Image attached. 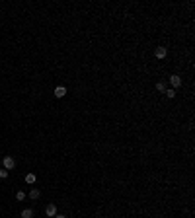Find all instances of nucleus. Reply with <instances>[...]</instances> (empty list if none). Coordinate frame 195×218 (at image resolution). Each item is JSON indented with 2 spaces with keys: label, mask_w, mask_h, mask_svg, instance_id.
<instances>
[{
  "label": "nucleus",
  "mask_w": 195,
  "mask_h": 218,
  "mask_svg": "<svg viewBox=\"0 0 195 218\" xmlns=\"http://www.w3.org/2000/svg\"><path fill=\"white\" fill-rule=\"evenodd\" d=\"M2 166H4V170H14V168H16V160H14L12 156H4L2 158Z\"/></svg>",
  "instance_id": "f257e3e1"
},
{
  "label": "nucleus",
  "mask_w": 195,
  "mask_h": 218,
  "mask_svg": "<svg viewBox=\"0 0 195 218\" xmlns=\"http://www.w3.org/2000/svg\"><path fill=\"white\" fill-rule=\"evenodd\" d=\"M166 55H168V49H166V47H156V51H154L156 59H164Z\"/></svg>",
  "instance_id": "f03ea898"
},
{
  "label": "nucleus",
  "mask_w": 195,
  "mask_h": 218,
  "mask_svg": "<svg viewBox=\"0 0 195 218\" xmlns=\"http://www.w3.org/2000/svg\"><path fill=\"white\" fill-rule=\"evenodd\" d=\"M170 84L174 86V88H179V86H182V78H179L178 74H172L170 76Z\"/></svg>",
  "instance_id": "7ed1b4c3"
},
{
  "label": "nucleus",
  "mask_w": 195,
  "mask_h": 218,
  "mask_svg": "<svg viewBox=\"0 0 195 218\" xmlns=\"http://www.w3.org/2000/svg\"><path fill=\"white\" fill-rule=\"evenodd\" d=\"M67 96V88L64 86H57L55 88V98H64Z\"/></svg>",
  "instance_id": "20e7f679"
},
{
  "label": "nucleus",
  "mask_w": 195,
  "mask_h": 218,
  "mask_svg": "<svg viewBox=\"0 0 195 218\" xmlns=\"http://www.w3.org/2000/svg\"><path fill=\"white\" fill-rule=\"evenodd\" d=\"M45 214L53 218V216L57 214V205H53V202H51V205H47V208H45Z\"/></svg>",
  "instance_id": "39448f33"
},
{
  "label": "nucleus",
  "mask_w": 195,
  "mask_h": 218,
  "mask_svg": "<svg viewBox=\"0 0 195 218\" xmlns=\"http://www.w3.org/2000/svg\"><path fill=\"white\" fill-rule=\"evenodd\" d=\"M35 212H33V208H24L21 210V218H33Z\"/></svg>",
  "instance_id": "423d86ee"
},
{
  "label": "nucleus",
  "mask_w": 195,
  "mask_h": 218,
  "mask_svg": "<svg viewBox=\"0 0 195 218\" xmlns=\"http://www.w3.org/2000/svg\"><path fill=\"white\" fill-rule=\"evenodd\" d=\"M156 90L160 93H166V90H168V86H166V82H156Z\"/></svg>",
  "instance_id": "0eeeda50"
},
{
  "label": "nucleus",
  "mask_w": 195,
  "mask_h": 218,
  "mask_svg": "<svg viewBox=\"0 0 195 218\" xmlns=\"http://www.w3.org/2000/svg\"><path fill=\"white\" fill-rule=\"evenodd\" d=\"M35 179H37V177H35V173H26V183L33 185V183H35Z\"/></svg>",
  "instance_id": "6e6552de"
},
{
  "label": "nucleus",
  "mask_w": 195,
  "mask_h": 218,
  "mask_svg": "<svg viewBox=\"0 0 195 218\" xmlns=\"http://www.w3.org/2000/svg\"><path fill=\"white\" fill-rule=\"evenodd\" d=\"M41 197V191H39V189H31V191H30V199H39Z\"/></svg>",
  "instance_id": "1a4fd4ad"
},
{
  "label": "nucleus",
  "mask_w": 195,
  "mask_h": 218,
  "mask_svg": "<svg viewBox=\"0 0 195 218\" xmlns=\"http://www.w3.org/2000/svg\"><path fill=\"white\" fill-rule=\"evenodd\" d=\"M6 177H8V170L0 168V179H6Z\"/></svg>",
  "instance_id": "9d476101"
},
{
  "label": "nucleus",
  "mask_w": 195,
  "mask_h": 218,
  "mask_svg": "<svg viewBox=\"0 0 195 218\" xmlns=\"http://www.w3.org/2000/svg\"><path fill=\"white\" fill-rule=\"evenodd\" d=\"M166 96H168L170 99H172V98H176V90H174V88H172V90H166Z\"/></svg>",
  "instance_id": "9b49d317"
},
{
  "label": "nucleus",
  "mask_w": 195,
  "mask_h": 218,
  "mask_svg": "<svg viewBox=\"0 0 195 218\" xmlns=\"http://www.w3.org/2000/svg\"><path fill=\"white\" fill-rule=\"evenodd\" d=\"M16 199H18V201H24V199H26V193H24V191H18V193H16Z\"/></svg>",
  "instance_id": "f8f14e48"
},
{
  "label": "nucleus",
  "mask_w": 195,
  "mask_h": 218,
  "mask_svg": "<svg viewBox=\"0 0 195 218\" xmlns=\"http://www.w3.org/2000/svg\"><path fill=\"white\" fill-rule=\"evenodd\" d=\"M53 218H67V216H63V214H59V212H57V214H55Z\"/></svg>",
  "instance_id": "ddd939ff"
}]
</instances>
